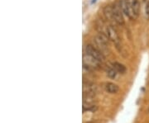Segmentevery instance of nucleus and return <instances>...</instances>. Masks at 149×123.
<instances>
[{
  "label": "nucleus",
  "instance_id": "nucleus-11",
  "mask_svg": "<svg viewBox=\"0 0 149 123\" xmlns=\"http://www.w3.org/2000/svg\"><path fill=\"white\" fill-rule=\"evenodd\" d=\"M112 65L114 67V69L117 70L118 73H120V74H124L126 72V67L123 65V64H120V63H118V62H115V63H113Z\"/></svg>",
  "mask_w": 149,
  "mask_h": 123
},
{
  "label": "nucleus",
  "instance_id": "nucleus-6",
  "mask_svg": "<svg viewBox=\"0 0 149 123\" xmlns=\"http://www.w3.org/2000/svg\"><path fill=\"white\" fill-rule=\"evenodd\" d=\"M112 9H113V18L115 23H117L120 26H123L124 24V19H123V11L120 8V5L115 3L112 6Z\"/></svg>",
  "mask_w": 149,
  "mask_h": 123
},
{
  "label": "nucleus",
  "instance_id": "nucleus-8",
  "mask_svg": "<svg viewBox=\"0 0 149 123\" xmlns=\"http://www.w3.org/2000/svg\"><path fill=\"white\" fill-rule=\"evenodd\" d=\"M104 16L106 17V19L109 22L111 23H114V18H113V9H112L111 6H106L104 8Z\"/></svg>",
  "mask_w": 149,
  "mask_h": 123
},
{
  "label": "nucleus",
  "instance_id": "nucleus-2",
  "mask_svg": "<svg viewBox=\"0 0 149 123\" xmlns=\"http://www.w3.org/2000/svg\"><path fill=\"white\" fill-rule=\"evenodd\" d=\"M83 65L84 68L87 70H97L100 67L101 62L91 56L90 55L85 53L83 55Z\"/></svg>",
  "mask_w": 149,
  "mask_h": 123
},
{
  "label": "nucleus",
  "instance_id": "nucleus-7",
  "mask_svg": "<svg viewBox=\"0 0 149 123\" xmlns=\"http://www.w3.org/2000/svg\"><path fill=\"white\" fill-rule=\"evenodd\" d=\"M97 92L96 86L91 82H84L83 83V94L95 96Z\"/></svg>",
  "mask_w": 149,
  "mask_h": 123
},
{
  "label": "nucleus",
  "instance_id": "nucleus-4",
  "mask_svg": "<svg viewBox=\"0 0 149 123\" xmlns=\"http://www.w3.org/2000/svg\"><path fill=\"white\" fill-rule=\"evenodd\" d=\"M85 53L90 55L91 56L94 57L95 59H98L99 61L100 62H104L105 57H104V55L100 52L98 49L96 48L95 46H92V45H87L85 46Z\"/></svg>",
  "mask_w": 149,
  "mask_h": 123
},
{
  "label": "nucleus",
  "instance_id": "nucleus-9",
  "mask_svg": "<svg viewBox=\"0 0 149 123\" xmlns=\"http://www.w3.org/2000/svg\"><path fill=\"white\" fill-rule=\"evenodd\" d=\"M105 90L109 93H117L119 90V88L113 83H107L105 84Z\"/></svg>",
  "mask_w": 149,
  "mask_h": 123
},
{
  "label": "nucleus",
  "instance_id": "nucleus-3",
  "mask_svg": "<svg viewBox=\"0 0 149 123\" xmlns=\"http://www.w3.org/2000/svg\"><path fill=\"white\" fill-rule=\"evenodd\" d=\"M140 4L139 0H128V17L130 19H136L139 14Z\"/></svg>",
  "mask_w": 149,
  "mask_h": 123
},
{
  "label": "nucleus",
  "instance_id": "nucleus-5",
  "mask_svg": "<svg viewBox=\"0 0 149 123\" xmlns=\"http://www.w3.org/2000/svg\"><path fill=\"white\" fill-rule=\"evenodd\" d=\"M107 36H108L109 39L111 40L113 42V44L116 46V47L119 50L120 46H121L120 38L118 37V34L116 29L114 27H113V26H111V25H109V27H108Z\"/></svg>",
  "mask_w": 149,
  "mask_h": 123
},
{
  "label": "nucleus",
  "instance_id": "nucleus-12",
  "mask_svg": "<svg viewBox=\"0 0 149 123\" xmlns=\"http://www.w3.org/2000/svg\"><path fill=\"white\" fill-rule=\"evenodd\" d=\"M145 12H146V15L149 17V1L147 3L146 7H145Z\"/></svg>",
  "mask_w": 149,
  "mask_h": 123
},
{
  "label": "nucleus",
  "instance_id": "nucleus-10",
  "mask_svg": "<svg viewBox=\"0 0 149 123\" xmlns=\"http://www.w3.org/2000/svg\"><path fill=\"white\" fill-rule=\"evenodd\" d=\"M106 74L109 78H110V79H114V78H116V76H117L118 71L114 69V67H113V65H110V66H109V67L107 68Z\"/></svg>",
  "mask_w": 149,
  "mask_h": 123
},
{
  "label": "nucleus",
  "instance_id": "nucleus-1",
  "mask_svg": "<svg viewBox=\"0 0 149 123\" xmlns=\"http://www.w3.org/2000/svg\"><path fill=\"white\" fill-rule=\"evenodd\" d=\"M108 39L109 37L103 33H100L98 36H96L94 38V42H95L94 46H95L96 48L104 55L109 51V40Z\"/></svg>",
  "mask_w": 149,
  "mask_h": 123
}]
</instances>
